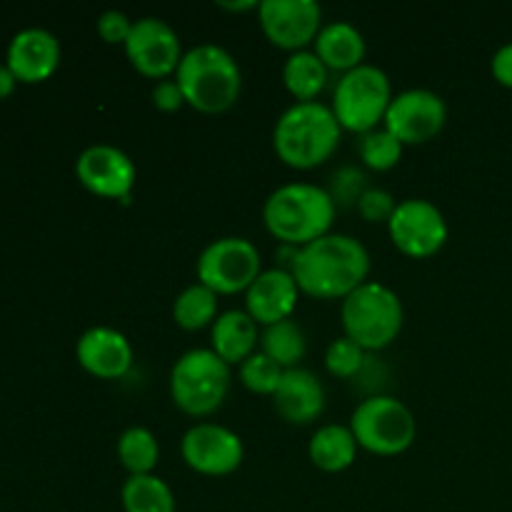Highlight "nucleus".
Listing matches in <instances>:
<instances>
[{
	"label": "nucleus",
	"instance_id": "39448f33",
	"mask_svg": "<svg viewBox=\"0 0 512 512\" xmlns=\"http://www.w3.org/2000/svg\"><path fill=\"white\" fill-rule=\"evenodd\" d=\"M340 320H343L345 338L355 340L365 353L385 350L398 340L403 330V300L388 285L368 280L343 300Z\"/></svg>",
	"mask_w": 512,
	"mask_h": 512
},
{
	"label": "nucleus",
	"instance_id": "393cba45",
	"mask_svg": "<svg viewBox=\"0 0 512 512\" xmlns=\"http://www.w3.org/2000/svg\"><path fill=\"white\" fill-rule=\"evenodd\" d=\"M125 512H175V495L158 475H128L120 488Z\"/></svg>",
	"mask_w": 512,
	"mask_h": 512
},
{
	"label": "nucleus",
	"instance_id": "aec40b11",
	"mask_svg": "<svg viewBox=\"0 0 512 512\" xmlns=\"http://www.w3.org/2000/svg\"><path fill=\"white\" fill-rule=\"evenodd\" d=\"M258 343V323L245 310H225L210 328V350L230 368H240L250 355L258 353Z\"/></svg>",
	"mask_w": 512,
	"mask_h": 512
},
{
	"label": "nucleus",
	"instance_id": "c9c22d12",
	"mask_svg": "<svg viewBox=\"0 0 512 512\" xmlns=\"http://www.w3.org/2000/svg\"><path fill=\"white\" fill-rule=\"evenodd\" d=\"M218 8L228 10V13H250V10H258L260 3L258 0H238V3H233V0H220Z\"/></svg>",
	"mask_w": 512,
	"mask_h": 512
},
{
	"label": "nucleus",
	"instance_id": "2eb2a0df",
	"mask_svg": "<svg viewBox=\"0 0 512 512\" xmlns=\"http://www.w3.org/2000/svg\"><path fill=\"white\" fill-rule=\"evenodd\" d=\"M75 175L80 185L98 198L123 200L128 203L130 193L138 180V168L128 153L108 143H98L85 148L75 160Z\"/></svg>",
	"mask_w": 512,
	"mask_h": 512
},
{
	"label": "nucleus",
	"instance_id": "e433bc0d",
	"mask_svg": "<svg viewBox=\"0 0 512 512\" xmlns=\"http://www.w3.org/2000/svg\"><path fill=\"white\" fill-rule=\"evenodd\" d=\"M15 83H18V78L13 75V70H10L8 65H0V100L8 98V95L13 93Z\"/></svg>",
	"mask_w": 512,
	"mask_h": 512
},
{
	"label": "nucleus",
	"instance_id": "bb28decb",
	"mask_svg": "<svg viewBox=\"0 0 512 512\" xmlns=\"http://www.w3.org/2000/svg\"><path fill=\"white\" fill-rule=\"evenodd\" d=\"M118 460L128 475H153L160 460V445L153 430L143 425L123 430L118 438Z\"/></svg>",
	"mask_w": 512,
	"mask_h": 512
},
{
	"label": "nucleus",
	"instance_id": "4468645a",
	"mask_svg": "<svg viewBox=\"0 0 512 512\" xmlns=\"http://www.w3.org/2000/svg\"><path fill=\"white\" fill-rule=\"evenodd\" d=\"M258 23L275 48L298 53L308 50L318 38L323 28V8L315 0H263Z\"/></svg>",
	"mask_w": 512,
	"mask_h": 512
},
{
	"label": "nucleus",
	"instance_id": "c756f323",
	"mask_svg": "<svg viewBox=\"0 0 512 512\" xmlns=\"http://www.w3.org/2000/svg\"><path fill=\"white\" fill-rule=\"evenodd\" d=\"M368 173L358 165H340L333 175H330V185L328 195L333 198L335 208L338 210H350V208H358L360 198L365 195L368 190Z\"/></svg>",
	"mask_w": 512,
	"mask_h": 512
},
{
	"label": "nucleus",
	"instance_id": "412c9836",
	"mask_svg": "<svg viewBox=\"0 0 512 512\" xmlns=\"http://www.w3.org/2000/svg\"><path fill=\"white\" fill-rule=\"evenodd\" d=\"M313 45L315 55L323 60L325 68L340 75L365 65V55H368L363 33L353 23H348V20L325 23Z\"/></svg>",
	"mask_w": 512,
	"mask_h": 512
},
{
	"label": "nucleus",
	"instance_id": "b1692460",
	"mask_svg": "<svg viewBox=\"0 0 512 512\" xmlns=\"http://www.w3.org/2000/svg\"><path fill=\"white\" fill-rule=\"evenodd\" d=\"M260 353L268 355L273 363H278L283 370L300 368V360L308 353V338L305 330L295 323L293 318L280 320V323L268 325L260 333Z\"/></svg>",
	"mask_w": 512,
	"mask_h": 512
},
{
	"label": "nucleus",
	"instance_id": "423d86ee",
	"mask_svg": "<svg viewBox=\"0 0 512 512\" xmlns=\"http://www.w3.org/2000/svg\"><path fill=\"white\" fill-rule=\"evenodd\" d=\"M230 365L210 348H193L170 370V400L190 418H208L223 408L230 393Z\"/></svg>",
	"mask_w": 512,
	"mask_h": 512
},
{
	"label": "nucleus",
	"instance_id": "20e7f679",
	"mask_svg": "<svg viewBox=\"0 0 512 512\" xmlns=\"http://www.w3.org/2000/svg\"><path fill=\"white\" fill-rule=\"evenodd\" d=\"M173 78L183 90L185 105L203 115L228 113L243 90L238 60L215 43H200L185 50Z\"/></svg>",
	"mask_w": 512,
	"mask_h": 512
},
{
	"label": "nucleus",
	"instance_id": "6ab92c4d",
	"mask_svg": "<svg viewBox=\"0 0 512 512\" xmlns=\"http://www.w3.org/2000/svg\"><path fill=\"white\" fill-rule=\"evenodd\" d=\"M60 63V43L50 30L23 28L8 45V68L23 83L50 78Z\"/></svg>",
	"mask_w": 512,
	"mask_h": 512
},
{
	"label": "nucleus",
	"instance_id": "2f4dec72",
	"mask_svg": "<svg viewBox=\"0 0 512 512\" xmlns=\"http://www.w3.org/2000/svg\"><path fill=\"white\" fill-rule=\"evenodd\" d=\"M395 208H398V200L393 198V193L385 188H368L365 190V195L360 198L358 203V213L360 218L365 220V223L370 225H380L390 223V218H393Z\"/></svg>",
	"mask_w": 512,
	"mask_h": 512
},
{
	"label": "nucleus",
	"instance_id": "7c9ffc66",
	"mask_svg": "<svg viewBox=\"0 0 512 512\" xmlns=\"http://www.w3.org/2000/svg\"><path fill=\"white\" fill-rule=\"evenodd\" d=\"M368 363V353L350 338H335L325 350V368L330 375L343 380H353L363 373Z\"/></svg>",
	"mask_w": 512,
	"mask_h": 512
},
{
	"label": "nucleus",
	"instance_id": "0eeeda50",
	"mask_svg": "<svg viewBox=\"0 0 512 512\" xmlns=\"http://www.w3.org/2000/svg\"><path fill=\"white\" fill-rule=\"evenodd\" d=\"M358 448L380 458H395L413 448L418 438V420L403 400L393 395H370L350 415Z\"/></svg>",
	"mask_w": 512,
	"mask_h": 512
},
{
	"label": "nucleus",
	"instance_id": "c85d7f7f",
	"mask_svg": "<svg viewBox=\"0 0 512 512\" xmlns=\"http://www.w3.org/2000/svg\"><path fill=\"white\" fill-rule=\"evenodd\" d=\"M283 373L285 370L278 363H273L268 355L260 353V350L250 355L238 368L240 383L245 385V390H250L255 395H268V398H273V393L278 390Z\"/></svg>",
	"mask_w": 512,
	"mask_h": 512
},
{
	"label": "nucleus",
	"instance_id": "473e14b6",
	"mask_svg": "<svg viewBox=\"0 0 512 512\" xmlns=\"http://www.w3.org/2000/svg\"><path fill=\"white\" fill-rule=\"evenodd\" d=\"M95 28L108 45H125L130 30H133V20L123 10H105V13H100Z\"/></svg>",
	"mask_w": 512,
	"mask_h": 512
},
{
	"label": "nucleus",
	"instance_id": "5701e85b",
	"mask_svg": "<svg viewBox=\"0 0 512 512\" xmlns=\"http://www.w3.org/2000/svg\"><path fill=\"white\" fill-rule=\"evenodd\" d=\"M328 73L330 70L315 55V50L290 53L283 63V83L295 98V103H315L328 85Z\"/></svg>",
	"mask_w": 512,
	"mask_h": 512
},
{
	"label": "nucleus",
	"instance_id": "4be33fe9",
	"mask_svg": "<svg viewBox=\"0 0 512 512\" xmlns=\"http://www.w3.org/2000/svg\"><path fill=\"white\" fill-rule=\"evenodd\" d=\"M308 458L323 473H345L358 458V440L350 425H323L308 443Z\"/></svg>",
	"mask_w": 512,
	"mask_h": 512
},
{
	"label": "nucleus",
	"instance_id": "f257e3e1",
	"mask_svg": "<svg viewBox=\"0 0 512 512\" xmlns=\"http://www.w3.org/2000/svg\"><path fill=\"white\" fill-rule=\"evenodd\" d=\"M370 253L358 238L328 233L298 250L293 278L300 295L315 300H345L368 283Z\"/></svg>",
	"mask_w": 512,
	"mask_h": 512
},
{
	"label": "nucleus",
	"instance_id": "9d476101",
	"mask_svg": "<svg viewBox=\"0 0 512 512\" xmlns=\"http://www.w3.org/2000/svg\"><path fill=\"white\" fill-rule=\"evenodd\" d=\"M388 235L405 258L425 260L445 248L450 230L438 205L425 198H408L400 200L395 208L388 223Z\"/></svg>",
	"mask_w": 512,
	"mask_h": 512
},
{
	"label": "nucleus",
	"instance_id": "f704fd0d",
	"mask_svg": "<svg viewBox=\"0 0 512 512\" xmlns=\"http://www.w3.org/2000/svg\"><path fill=\"white\" fill-rule=\"evenodd\" d=\"M490 73L498 80V85L512 90V40L495 50L493 60H490Z\"/></svg>",
	"mask_w": 512,
	"mask_h": 512
},
{
	"label": "nucleus",
	"instance_id": "1a4fd4ad",
	"mask_svg": "<svg viewBox=\"0 0 512 512\" xmlns=\"http://www.w3.org/2000/svg\"><path fill=\"white\" fill-rule=\"evenodd\" d=\"M198 283L215 295L245 293L263 273V258L253 240L240 235H225L203 248L195 263Z\"/></svg>",
	"mask_w": 512,
	"mask_h": 512
},
{
	"label": "nucleus",
	"instance_id": "6e6552de",
	"mask_svg": "<svg viewBox=\"0 0 512 512\" xmlns=\"http://www.w3.org/2000/svg\"><path fill=\"white\" fill-rule=\"evenodd\" d=\"M393 100V85L388 73L378 65H360L350 73L340 75L333 90V108L340 128L355 135H365L370 130L383 128L385 113Z\"/></svg>",
	"mask_w": 512,
	"mask_h": 512
},
{
	"label": "nucleus",
	"instance_id": "f8f14e48",
	"mask_svg": "<svg viewBox=\"0 0 512 512\" xmlns=\"http://www.w3.org/2000/svg\"><path fill=\"white\" fill-rule=\"evenodd\" d=\"M448 123V105L435 90L408 88L393 95L383 128L403 145H423L438 138Z\"/></svg>",
	"mask_w": 512,
	"mask_h": 512
},
{
	"label": "nucleus",
	"instance_id": "9b49d317",
	"mask_svg": "<svg viewBox=\"0 0 512 512\" xmlns=\"http://www.w3.org/2000/svg\"><path fill=\"white\" fill-rule=\"evenodd\" d=\"M123 48L130 65L140 75L153 80H168L170 75H175L185 55L178 30L168 20L155 15L133 20V30Z\"/></svg>",
	"mask_w": 512,
	"mask_h": 512
},
{
	"label": "nucleus",
	"instance_id": "cd10ccee",
	"mask_svg": "<svg viewBox=\"0 0 512 512\" xmlns=\"http://www.w3.org/2000/svg\"><path fill=\"white\" fill-rule=\"evenodd\" d=\"M403 150L405 145L385 128L370 130V133L360 135L358 140L360 160H363L365 168L375 170V173L393 170L400 163V158H403Z\"/></svg>",
	"mask_w": 512,
	"mask_h": 512
},
{
	"label": "nucleus",
	"instance_id": "dca6fc26",
	"mask_svg": "<svg viewBox=\"0 0 512 512\" xmlns=\"http://www.w3.org/2000/svg\"><path fill=\"white\" fill-rule=\"evenodd\" d=\"M80 368L98 380H120L133 368V345L120 330L95 325L85 330L75 345Z\"/></svg>",
	"mask_w": 512,
	"mask_h": 512
},
{
	"label": "nucleus",
	"instance_id": "72a5a7b5",
	"mask_svg": "<svg viewBox=\"0 0 512 512\" xmlns=\"http://www.w3.org/2000/svg\"><path fill=\"white\" fill-rule=\"evenodd\" d=\"M150 98H153V105L160 110V113H178V110L185 105L183 90H180L178 80L175 78L158 80V83L153 85Z\"/></svg>",
	"mask_w": 512,
	"mask_h": 512
},
{
	"label": "nucleus",
	"instance_id": "f03ea898",
	"mask_svg": "<svg viewBox=\"0 0 512 512\" xmlns=\"http://www.w3.org/2000/svg\"><path fill=\"white\" fill-rule=\"evenodd\" d=\"M343 128L333 108L320 100L293 103L280 113L273 128V148L280 163L293 170H313L328 163L340 148Z\"/></svg>",
	"mask_w": 512,
	"mask_h": 512
},
{
	"label": "nucleus",
	"instance_id": "a211bd4d",
	"mask_svg": "<svg viewBox=\"0 0 512 512\" xmlns=\"http://www.w3.org/2000/svg\"><path fill=\"white\" fill-rule=\"evenodd\" d=\"M273 408L288 425H310L323 415L325 388L308 368L285 370L278 390L273 393Z\"/></svg>",
	"mask_w": 512,
	"mask_h": 512
},
{
	"label": "nucleus",
	"instance_id": "ddd939ff",
	"mask_svg": "<svg viewBox=\"0 0 512 512\" xmlns=\"http://www.w3.org/2000/svg\"><path fill=\"white\" fill-rule=\"evenodd\" d=\"M180 455L193 473L225 478L243 465L245 445L240 435L225 425L195 423L180 440Z\"/></svg>",
	"mask_w": 512,
	"mask_h": 512
},
{
	"label": "nucleus",
	"instance_id": "a878e982",
	"mask_svg": "<svg viewBox=\"0 0 512 512\" xmlns=\"http://www.w3.org/2000/svg\"><path fill=\"white\" fill-rule=\"evenodd\" d=\"M173 320L178 328L188 333H198L203 328H213L218 320V295L203 283H193L178 293L173 303Z\"/></svg>",
	"mask_w": 512,
	"mask_h": 512
},
{
	"label": "nucleus",
	"instance_id": "f3484780",
	"mask_svg": "<svg viewBox=\"0 0 512 512\" xmlns=\"http://www.w3.org/2000/svg\"><path fill=\"white\" fill-rule=\"evenodd\" d=\"M300 288L295 283L293 273H285L280 268L263 270L253 285L245 290V313L258 325L280 323V320L293 318L298 308Z\"/></svg>",
	"mask_w": 512,
	"mask_h": 512
},
{
	"label": "nucleus",
	"instance_id": "7ed1b4c3",
	"mask_svg": "<svg viewBox=\"0 0 512 512\" xmlns=\"http://www.w3.org/2000/svg\"><path fill=\"white\" fill-rule=\"evenodd\" d=\"M338 208L328 190L315 183H285L263 205L265 230L280 245L305 248L330 233Z\"/></svg>",
	"mask_w": 512,
	"mask_h": 512
}]
</instances>
